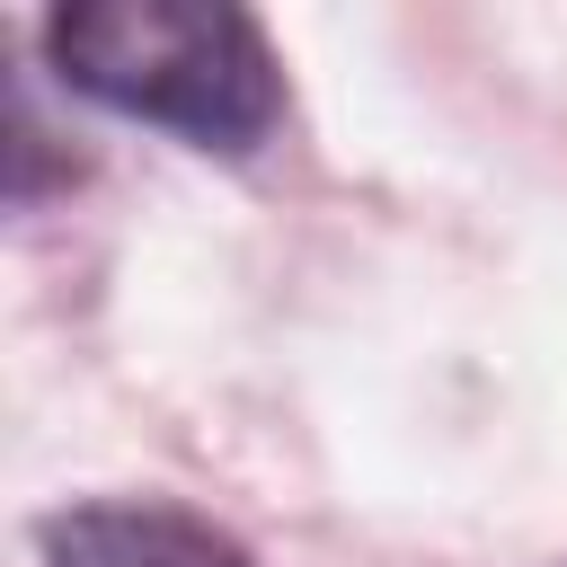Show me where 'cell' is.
<instances>
[{"mask_svg":"<svg viewBox=\"0 0 567 567\" xmlns=\"http://www.w3.org/2000/svg\"><path fill=\"white\" fill-rule=\"evenodd\" d=\"M44 62L71 97L221 159H248L284 115V62L230 0H71L44 18Z\"/></svg>","mask_w":567,"mask_h":567,"instance_id":"obj_1","label":"cell"},{"mask_svg":"<svg viewBox=\"0 0 567 567\" xmlns=\"http://www.w3.org/2000/svg\"><path fill=\"white\" fill-rule=\"evenodd\" d=\"M44 567H257L221 523L168 505V496H97L35 523Z\"/></svg>","mask_w":567,"mask_h":567,"instance_id":"obj_2","label":"cell"}]
</instances>
